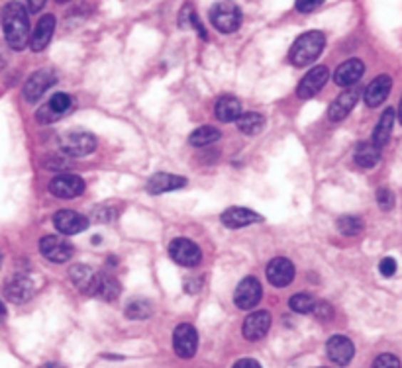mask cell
Here are the masks:
<instances>
[{
    "instance_id": "obj_1",
    "label": "cell",
    "mask_w": 402,
    "mask_h": 368,
    "mask_svg": "<svg viewBox=\"0 0 402 368\" xmlns=\"http://www.w3.org/2000/svg\"><path fill=\"white\" fill-rule=\"evenodd\" d=\"M2 30L12 49L20 51L28 46L30 20H28V10L20 2H9L2 8Z\"/></svg>"
},
{
    "instance_id": "obj_2",
    "label": "cell",
    "mask_w": 402,
    "mask_h": 368,
    "mask_svg": "<svg viewBox=\"0 0 402 368\" xmlns=\"http://www.w3.org/2000/svg\"><path fill=\"white\" fill-rule=\"evenodd\" d=\"M324 46H326V36L322 31H306L294 41L289 59L294 67H306L320 57Z\"/></svg>"
},
{
    "instance_id": "obj_3",
    "label": "cell",
    "mask_w": 402,
    "mask_h": 368,
    "mask_svg": "<svg viewBox=\"0 0 402 368\" xmlns=\"http://www.w3.org/2000/svg\"><path fill=\"white\" fill-rule=\"evenodd\" d=\"M210 22L222 33H232L242 23V12L232 2H220L210 10Z\"/></svg>"
},
{
    "instance_id": "obj_4",
    "label": "cell",
    "mask_w": 402,
    "mask_h": 368,
    "mask_svg": "<svg viewBox=\"0 0 402 368\" xmlns=\"http://www.w3.org/2000/svg\"><path fill=\"white\" fill-rule=\"evenodd\" d=\"M95 149H96V140L93 133L73 132L63 135V140H61V151L69 157L91 155Z\"/></svg>"
},
{
    "instance_id": "obj_5",
    "label": "cell",
    "mask_w": 402,
    "mask_h": 368,
    "mask_svg": "<svg viewBox=\"0 0 402 368\" xmlns=\"http://www.w3.org/2000/svg\"><path fill=\"white\" fill-rule=\"evenodd\" d=\"M169 255L177 265L181 266H197L202 261V253L198 249V245L190 239L179 237L173 239L169 245Z\"/></svg>"
},
{
    "instance_id": "obj_6",
    "label": "cell",
    "mask_w": 402,
    "mask_h": 368,
    "mask_svg": "<svg viewBox=\"0 0 402 368\" xmlns=\"http://www.w3.org/2000/svg\"><path fill=\"white\" fill-rule=\"evenodd\" d=\"M40 253L51 263H65L73 257V245L59 235H48L40 241Z\"/></svg>"
},
{
    "instance_id": "obj_7",
    "label": "cell",
    "mask_w": 402,
    "mask_h": 368,
    "mask_svg": "<svg viewBox=\"0 0 402 368\" xmlns=\"http://www.w3.org/2000/svg\"><path fill=\"white\" fill-rule=\"evenodd\" d=\"M173 347L175 352L181 357V359H190L198 347V337L197 329L192 327L190 323H181L177 325L173 333Z\"/></svg>"
},
{
    "instance_id": "obj_8",
    "label": "cell",
    "mask_w": 402,
    "mask_h": 368,
    "mask_svg": "<svg viewBox=\"0 0 402 368\" xmlns=\"http://www.w3.org/2000/svg\"><path fill=\"white\" fill-rule=\"evenodd\" d=\"M49 192L57 198H77L85 192V180L77 174H59L49 182Z\"/></svg>"
},
{
    "instance_id": "obj_9",
    "label": "cell",
    "mask_w": 402,
    "mask_h": 368,
    "mask_svg": "<svg viewBox=\"0 0 402 368\" xmlns=\"http://www.w3.org/2000/svg\"><path fill=\"white\" fill-rule=\"evenodd\" d=\"M328 77H330V70L328 67H314V69L308 73L306 77L302 78L299 83V88H297V94H299V98L302 100H308V98H312L316 94L322 90V86L328 83Z\"/></svg>"
},
{
    "instance_id": "obj_10",
    "label": "cell",
    "mask_w": 402,
    "mask_h": 368,
    "mask_svg": "<svg viewBox=\"0 0 402 368\" xmlns=\"http://www.w3.org/2000/svg\"><path fill=\"white\" fill-rule=\"evenodd\" d=\"M57 83V77L51 70H38L28 78L24 85V96L28 102H38Z\"/></svg>"
},
{
    "instance_id": "obj_11",
    "label": "cell",
    "mask_w": 402,
    "mask_h": 368,
    "mask_svg": "<svg viewBox=\"0 0 402 368\" xmlns=\"http://www.w3.org/2000/svg\"><path fill=\"white\" fill-rule=\"evenodd\" d=\"M236 305L237 307H242V310H252L255 305L259 304L261 300V284L257 278H253V276H247L244 280L237 284L236 288Z\"/></svg>"
},
{
    "instance_id": "obj_12",
    "label": "cell",
    "mask_w": 402,
    "mask_h": 368,
    "mask_svg": "<svg viewBox=\"0 0 402 368\" xmlns=\"http://www.w3.org/2000/svg\"><path fill=\"white\" fill-rule=\"evenodd\" d=\"M53 226H56L57 231H61L65 235H77L87 229L88 219L79 211L61 210L53 216Z\"/></svg>"
},
{
    "instance_id": "obj_13",
    "label": "cell",
    "mask_w": 402,
    "mask_h": 368,
    "mask_svg": "<svg viewBox=\"0 0 402 368\" xmlns=\"http://www.w3.org/2000/svg\"><path fill=\"white\" fill-rule=\"evenodd\" d=\"M267 278L277 288H284V286H289L292 282V278H294V266H292V263L289 258H273L267 265Z\"/></svg>"
},
{
    "instance_id": "obj_14",
    "label": "cell",
    "mask_w": 402,
    "mask_h": 368,
    "mask_svg": "<svg viewBox=\"0 0 402 368\" xmlns=\"http://www.w3.org/2000/svg\"><path fill=\"white\" fill-rule=\"evenodd\" d=\"M326 352L330 357L331 362H336L339 367H346L354 359V343L344 335H334L326 345Z\"/></svg>"
},
{
    "instance_id": "obj_15",
    "label": "cell",
    "mask_w": 402,
    "mask_h": 368,
    "mask_svg": "<svg viewBox=\"0 0 402 368\" xmlns=\"http://www.w3.org/2000/svg\"><path fill=\"white\" fill-rule=\"evenodd\" d=\"M34 294V284L28 276H12L4 284V296L12 304H24Z\"/></svg>"
},
{
    "instance_id": "obj_16",
    "label": "cell",
    "mask_w": 402,
    "mask_h": 368,
    "mask_svg": "<svg viewBox=\"0 0 402 368\" xmlns=\"http://www.w3.org/2000/svg\"><path fill=\"white\" fill-rule=\"evenodd\" d=\"M271 327V315L267 312H253L244 321V337L247 341H259Z\"/></svg>"
},
{
    "instance_id": "obj_17",
    "label": "cell",
    "mask_w": 402,
    "mask_h": 368,
    "mask_svg": "<svg viewBox=\"0 0 402 368\" xmlns=\"http://www.w3.org/2000/svg\"><path fill=\"white\" fill-rule=\"evenodd\" d=\"M69 276H71V282L77 286V288L83 292V294H88V296H96V286H98V274L88 268L85 265H75L69 270Z\"/></svg>"
},
{
    "instance_id": "obj_18",
    "label": "cell",
    "mask_w": 402,
    "mask_h": 368,
    "mask_svg": "<svg viewBox=\"0 0 402 368\" xmlns=\"http://www.w3.org/2000/svg\"><path fill=\"white\" fill-rule=\"evenodd\" d=\"M391 86H393V78L388 77V75H381V77L375 78V80L365 88V94H363L365 104L371 106V108L381 106V104L386 100L388 93H391Z\"/></svg>"
},
{
    "instance_id": "obj_19",
    "label": "cell",
    "mask_w": 402,
    "mask_h": 368,
    "mask_svg": "<svg viewBox=\"0 0 402 368\" xmlns=\"http://www.w3.org/2000/svg\"><path fill=\"white\" fill-rule=\"evenodd\" d=\"M357 100H359V90L349 88L346 93H341L336 100L331 102L330 110H328V117H330L331 122H341L354 110Z\"/></svg>"
},
{
    "instance_id": "obj_20",
    "label": "cell",
    "mask_w": 402,
    "mask_h": 368,
    "mask_svg": "<svg viewBox=\"0 0 402 368\" xmlns=\"http://www.w3.org/2000/svg\"><path fill=\"white\" fill-rule=\"evenodd\" d=\"M187 186V179L177 177V174H167V172H158L153 174L148 182V192L150 194H163V192H171V190H179V188Z\"/></svg>"
},
{
    "instance_id": "obj_21",
    "label": "cell",
    "mask_w": 402,
    "mask_h": 368,
    "mask_svg": "<svg viewBox=\"0 0 402 368\" xmlns=\"http://www.w3.org/2000/svg\"><path fill=\"white\" fill-rule=\"evenodd\" d=\"M365 73V65L359 59H349V61L341 63L336 73H334V80L339 86H354Z\"/></svg>"
},
{
    "instance_id": "obj_22",
    "label": "cell",
    "mask_w": 402,
    "mask_h": 368,
    "mask_svg": "<svg viewBox=\"0 0 402 368\" xmlns=\"http://www.w3.org/2000/svg\"><path fill=\"white\" fill-rule=\"evenodd\" d=\"M53 30H56V18L49 14L43 16L38 22V26H36V30H34L32 39H30L32 51H43L49 46V41H51Z\"/></svg>"
},
{
    "instance_id": "obj_23",
    "label": "cell",
    "mask_w": 402,
    "mask_h": 368,
    "mask_svg": "<svg viewBox=\"0 0 402 368\" xmlns=\"http://www.w3.org/2000/svg\"><path fill=\"white\" fill-rule=\"evenodd\" d=\"M261 221L259 214H255L253 210H247V208H230L222 214V224L226 227H245L252 226V224H257Z\"/></svg>"
},
{
    "instance_id": "obj_24",
    "label": "cell",
    "mask_w": 402,
    "mask_h": 368,
    "mask_svg": "<svg viewBox=\"0 0 402 368\" xmlns=\"http://www.w3.org/2000/svg\"><path fill=\"white\" fill-rule=\"evenodd\" d=\"M214 112H216V117H218L220 122L230 124V122H236L237 117L242 116V104H239V100L234 98V96H222L220 100L216 102Z\"/></svg>"
},
{
    "instance_id": "obj_25",
    "label": "cell",
    "mask_w": 402,
    "mask_h": 368,
    "mask_svg": "<svg viewBox=\"0 0 402 368\" xmlns=\"http://www.w3.org/2000/svg\"><path fill=\"white\" fill-rule=\"evenodd\" d=\"M396 122V112L393 108H386L383 112V116L378 120L377 127H375V132H373V143L377 145V147H383L386 145V141L391 137V132H393V125Z\"/></svg>"
},
{
    "instance_id": "obj_26",
    "label": "cell",
    "mask_w": 402,
    "mask_h": 368,
    "mask_svg": "<svg viewBox=\"0 0 402 368\" xmlns=\"http://www.w3.org/2000/svg\"><path fill=\"white\" fill-rule=\"evenodd\" d=\"M381 159V147H377L373 141L367 143H359L355 149V163L359 164L361 169H371L375 167Z\"/></svg>"
},
{
    "instance_id": "obj_27",
    "label": "cell",
    "mask_w": 402,
    "mask_h": 368,
    "mask_svg": "<svg viewBox=\"0 0 402 368\" xmlns=\"http://www.w3.org/2000/svg\"><path fill=\"white\" fill-rule=\"evenodd\" d=\"M179 28H182V30H185V28H195L198 36L202 39H206V30L202 28V23H200V20L197 18L195 6H192L190 2H187V4L181 8V12H179Z\"/></svg>"
},
{
    "instance_id": "obj_28",
    "label": "cell",
    "mask_w": 402,
    "mask_h": 368,
    "mask_svg": "<svg viewBox=\"0 0 402 368\" xmlns=\"http://www.w3.org/2000/svg\"><path fill=\"white\" fill-rule=\"evenodd\" d=\"M236 122L242 133H245V135H257L263 130V125H265V117L261 116V114H255V112H249V114H242Z\"/></svg>"
},
{
    "instance_id": "obj_29",
    "label": "cell",
    "mask_w": 402,
    "mask_h": 368,
    "mask_svg": "<svg viewBox=\"0 0 402 368\" xmlns=\"http://www.w3.org/2000/svg\"><path fill=\"white\" fill-rule=\"evenodd\" d=\"M220 140V132L212 127V125H202V127H198L195 132L190 133V145H195V147H206V145H210L214 141Z\"/></svg>"
},
{
    "instance_id": "obj_30",
    "label": "cell",
    "mask_w": 402,
    "mask_h": 368,
    "mask_svg": "<svg viewBox=\"0 0 402 368\" xmlns=\"http://www.w3.org/2000/svg\"><path fill=\"white\" fill-rule=\"evenodd\" d=\"M96 294L104 300H116L120 294V284L114 276H98V286H96Z\"/></svg>"
},
{
    "instance_id": "obj_31",
    "label": "cell",
    "mask_w": 402,
    "mask_h": 368,
    "mask_svg": "<svg viewBox=\"0 0 402 368\" xmlns=\"http://www.w3.org/2000/svg\"><path fill=\"white\" fill-rule=\"evenodd\" d=\"M338 229L339 233L354 237V235H359L363 231V221L357 216H344V218L338 219Z\"/></svg>"
},
{
    "instance_id": "obj_32",
    "label": "cell",
    "mask_w": 402,
    "mask_h": 368,
    "mask_svg": "<svg viewBox=\"0 0 402 368\" xmlns=\"http://www.w3.org/2000/svg\"><path fill=\"white\" fill-rule=\"evenodd\" d=\"M291 310L297 313H308L312 312V307H314V298L306 294V292H300V294H294L291 298Z\"/></svg>"
},
{
    "instance_id": "obj_33",
    "label": "cell",
    "mask_w": 402,
    "mask_h": 368,
    "mask_svg": "<svg viewBox=\"0 0 402 368\" xmlns=\"http://www.w3.org/2000/svg\"><path fill=\"white\" fill-rule=\"evenodd\" d=\"M151 313V304L145 302V300H138V302H132L128 305L126 315L132 317V320H143V317H150Z\"/></svg>"
},
{
    "instance_id": "obj_34",
    "label": "cell",
    "mask_w": 402,
    "mask_h": 368,
    "mask_svg": "<svg viewBox=\"0 0 402 368\" xmlns=\"http://www.w3.org/2000/svg\"><path fill=\"white\" fill-rule=\"evenodd\" d=\"M48 106L53 110L56 114L61 116V114H65V112L69 110V106H71V98H69L65 93H57L51 96V100L48 102Z\"/></svg>"
},
{
    "instance_id": "obj_35",
    "label": "cell",
    "mask_w": 402,
    "mask_h": 368,
    "mask_svg": "<svg viewBox=\"0 0 402 368\" xmlns=\"http://www.w3.org/2000/svg\"><path fill=\"white\" fill-rule=\"evenodd\" d=\"M371 368H401V360L396 359L394 354L385 352V354H381V357L375 359V362H373V367Z\"/></svg>"
},
{
    "instance_id": "obj_36",
    "label": "cell",
    "mask_w": 402,
    "mask_h": 368,
    "mask_svg": "<svg viewBox=\"0 0 402 368\" xmlns=\"http://www.w3.org/2000/svg\"><path fill=\"white\" fill-rule=\"evenodd\" d=\"M377 202L381 206V210H393L394 208V194L388 190V188H381L377 192Z\"/></svg>"
},
{
    "instance_id": "obj_37",
    "label": "cell",
    "mask_w": 402,
    "mask_h": 368,
    "mask_svg": "<svg viewBox=\"0 0 402 368\" xmlns=\"http://www.w3.org/2000/svg\"><path fill=\"white\" fill-rule=\"evenodd\" d=\"M312 313H314L318 320H331V315H334V307H331L330 304H326V302H318V304H314V307H312Z\"/></svg>"
},
{
    "instance_id": "obj_38",
    "label": "cell",
    "mask_w": 402,
    "mask_h": 368,
    "mask_svg": "<svg viewBox=\"0 0 402 368\" xmlns=\"http://www.w3.org/2000/svg\"><path fill=\"white\" fill-rule=\"evenodd\" d=\"M36 117H38V122H41V124H51V122H56L57 117H59V114H56V112L49 108L48 104H46L43 108L38 110Z\"/></svg>"
},
{
    "instance_id": "obj_39",
    "label": "cell",
    "mask_w": 402,
    "mask_h": 368,
    "mask_svg": "<svg viewBox=\"0 0 402 368\" xmlns=\"http://www.w3.org/2000/svg\"><path fill=\"white\" fill-rule=\"evenodd\" d=\"M326 0H297V10L299 12H312L316 8H320Z\"/></svg>"
},
{
    "instance_id": "obj_40",
    "label": "cell",
    "mask_w": 402,
    "mask_h": 368,
    "mask_svg": "<svg viewBox=\"0 0 402 368\" xmlns=\"http://www.w3.org/2000/svg\"><path fill=\"white\" fill-rule=\"evenodd\" d=\"M378 270H381V274L383 276H386V278H391L394 273H396V261L391 257H386L381 261V265H378Z\"/></svg>"
},
{
    "instance_id": "obj_41",
    "label": "cell",
    "mask_w": 402,
    "mask_h": 368,
    "mask_svg": "<svg viewBox=\"0 0 402 368\" xmlns=\"http://www.w3.org/2000/svg\"><path fill=\"white\" fill-rule=\"evenodd\" d=\"M234 368H261V364L253 359H242L237 360L236 364H234Z\"/></svg>"
},
{
    "instance_id": "obj_42",
    "label": "cell",
    "mask_w": 402,
    "mask_h": 368,
    "mask_svg": "<svg viewBox=\"0 0 402 368\" xmlns=\"http://www.w3.org/2000/svg\"><path fill=\"white\" fill-rule=\"evenodd\" d=\"M28 6L32 12H40L41 8L46 6V0H28Z\"/></svg>"
},
{
    "instance_id": "obj_43",
    "label": "cell",
    "mask_w": 402,
    "mask_h": 368,
    "mask_svg": "<svg viewBox=\"0 0 402 368\" xmlns=\"http://www.w3.org/2000/svg\"><path fill=\"white\" fill-rule=\"evenodd\" d=\"M6 320V307H4V304L0 302V323Z\"/></svg>"
},
{
    "instance_id": "obj_44",
    "label": "cell",
    "mask_w": 402,
    "mask_h": 368,
    "mask_svg": "<svg viewBox=\"0 0 402 368\" xmlns=\"http://www.w3.org/2000/svg\"><path fill=\"white\" fill-rule=\"evenodd\" d=\"M41 368H65V367L57 364V362H49V364H46V367H41Z\"/></svg>"
},
{
    "instance_id": "obj_45",
    "label": "cell",
    "mask_w": 402,
    "mask_h": 368,
    "mask_svg": "<svg viewBox=\"0 0 402 368\" xmlns=\"http://www.w3.org/2000/svg\"><path fill=\"white\" fill-rule=\"evenodd\" d=\"M398 117H401V124H402V98H401V106H398Z\"/></svg>"
},
{
    "instance_id": "obj_46",
    "label": "cell",
    "mask_w": 402,
    "mask_h": 368,
    "mask_svg": "<svg viewBox=\"0 0 402 368\" xmlns=\"http://www.w3.org/2000/svg\"><path fill=\"white\" fill-rule=\"evenodd\" d=\"M57 2H69V0H57Z\"/></svg>"
},
{
    "instance_id": "obj_47",
    "label": "cell",
    "mask_w": 402,
    "mask_h": 368,
    "mask_svg": "<svg viewBox=\"0 0 402 368\" xmlns=\"http://www.w3.org/2000/svg\"><path fill=\"white\" fill-rule=\"evenodd\" d=\"M0 263H2V253H0Z\"/></svg>"
}]
</instances>
